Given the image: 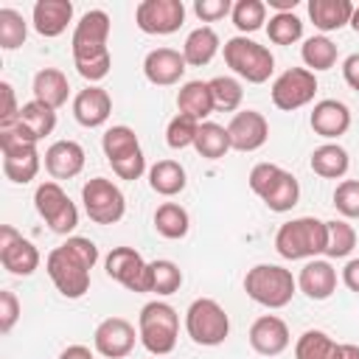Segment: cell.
Returning <instances> with one entry per match:
<instances>
[{
	"mask_svg": "<svg viewBox=\"0 0 359 359\" xmlns=\"http://www.w3.org/2000/svg\"><path fill=\"white\" fill-rule=\"evenodd\" d=\"M98 261V247L95 241L84 236H70L65 244L53 247L45 258V272L59 289L62 297L79 300L90 289V269Z\"/></svg>",
	"mask_w": 359,
	"mask_h": 359,
	"instance_id": "6da1fadb",
	"label": "cell"
},
{
	"mask_svg": "<svg viewBox=\"0 0 359 359\" xmlns=\"http://www.w3.org/2000/svg\"><path fill=\"white\" fill-rule=\"evenodd\" d=\"M107 39H109V17H107V11L93 8V11L81 14V20L73 28L70 50H73V65H76L79 76L87 79L90 84L107 79V73L112 67V56H109Z\"/></svg>",
	"mask_w": 359,
	"mask_h": 359,
	"instance_id": "7a4b0ae2",
	"label": "cell"
},
{
	"mask_svg": "<svg viewBox=\"0 0 359 359\" xmlns=\"http://www.w3.org/2000/svg\"><path fill=\"white\" fill-rule=\"evenodd\" d=\"M325 241H328L325 222L314 216H297L292 222H283L275 233V250L286 261H303V258L311 261L320 252L325 255Z\"/></svg>",
	"mask_w": 359,
	"mask_h": 359,
	"instance_id": "3957f363",
	"label": "cell"
},
{
	"mask_svg": "<svg viewBox=\"0 0 359 359\" xmlns=\"http://www.w3.org/2000/svg\"><path fill=\"white\" fill-rule=\"evenodd\" d=\"M250 188L272 213H286L300 199V182L292 171L275 165V163H255L247 177Z\"/></svg>",
	"mask_w": 359,
	"mask_h": 359,
	"instance_id": "277c9868",
	"label": "cell"
},
{
	"mask_svg": "<svg viewBox=\"0 0 359 359\" xmlns=\"http://www.w3.org/2000/svg\"><path fill=\"white\" fill-rule=\"evenodd\" d=\"M244 292L264 309H283L292 303L297 292V280L286 266L278 264H255L244 275Z\"/></svg>",
	"mask_w": 359,
	"mask_h": 359,
	"instance_id": "5b68a950",
	"label": "cell"
},
{
	"mask_svg": "<svg viewBox=\"0 0 359 359\" xmlns=\"http://www.w3.org/2000/svg\"><path fill=\"white\" fill-rule=\"evenodd\" d=\"M137 337L151 356H168L177 348V337H180L177 309L163 300L146 303L137 317Z\"/></svg>",
	"mask_w": 359,
	"mask_h": 359,
	"instance_id": "8992f818",
	"label": "cell"
},
{
	"mask_svg": "<svg viewBox=\"0 0 359 359\" xmlns=\"http://www.w3.org/2000/svg\"><path fill=\"white\" fill-rule=\"evenodd\" d=\"M222 53H224V65L250 84H264L275 70V56L269 53V48L258 45L250 36H230Z\"/></svg>",
	"mask_w": 359,
	"mask_h": 359,
	"instance_id": "52a82bcc",
	"label": "cell"
},
{
	"mask_svg": "<svg viewBox=\"0 0 359 359\" xmlns=\"http://www.w3.org/2000/svg\"><path fill=\"white\" fill-rule=\"evenodd\" d=\"M101 149L107 163L112 165V171L121 180H140V174L146 171V157L140 151L137 135L129 126H109L101 137Z\"/></svg>",
	"mask_w": 359,
	"mask_h": 359,
	"instance_id": "ba28073f",
	"label": "cell"
},
{
	"mask_svg": "<svg viewBox=\"0 0 359 359\" xmlns=\"http://www.w3.org/2000/svg\"><path fill=\"white\" fill-rule=\"evenodd\" d=\"M185 331L202 348H216L230 334V317L213 297H196L185 311Z\"/></svg>",
	"mask_w": 359,
	"mask_h": 359,
	"instance_id": "9c48e42d",
	"label": "cell"
},
{
	"mask_svg": "<svg viewBox=\"0 0 359 359\" xmlns=\"http://www.w3.org/2000/svg\"><path fill=\"white\" fill-rule=\"evenodd\" d=\"M81 202H84V213L95 224H115L126 213V196H123V191L112 180H107V177L87 180L81 185Z\"/></svg>",
	"mask_w": 359,
	"mask_h": 359,
	"instance_id": "30bf717a",
	"label": "cell"
},
{
	"mask_svg": "<svg viewBox=\"0 0 359 359\" xmlns=\"http://www.w3.org/2000/svg\"><path fill=\"white\" fill-rule=\"evenodd\" d=\"M34 208L45 219V224L59 236L73 233L79 224V210L59 182H39L34 191Z\"/></svg>",
	"mask_w": 359,
	"mask_h": 359,
	"instance_id": "8fae6325",
	"label": "cell"
},
{
	"mask_svg": "<svg viewBox=\"0 0 359 359\" xmlns=\"http://www.w3.org/2000/svg\"><path fill=\"white\" fill-rule=\"evenodd\" d=\"M317 76L306 67H289L272 81V104L283 112H294L314 101Z\"/></svg>",
	"mask_w": 359,
	"mask_h": 359,
	"instance_id": "7c38bea8",
	"label": "cell"
},
{
	"mask_svg": "<svg viewBox=\"0 0 359 359\" xmlns=\"http://www.w3.org/2000/svg\"><path fill=\"white\" fill-rule=\"evenodd\" d=\"M135 22L143 34L165 36L185 22V6L182 0H143L135 8Z\"/></svg>",
	"mask_w": 359,
	"mask_h": 359,
	"instance_id": "4fadbf2b",
	"label": "cell"
},
{
	"mask_svg": "<svg viewBox=\"0 0 359 359\" xmlns=\"http://www.w3.org/2000/svg\"><path fill=\"white\" fill-rule=\"evenodd\" d=\"M104 269L112 280H118L123 289L129 292H149V264L143 261V255L132 247H115L107 261H104Z\"/></svg>",
	"mask_w": 359,
	"mask_h": 359,
	"instance_id": "5bb4252c",
	"label": "cell"
},
{
	"mask_svg": "<svg viewBox=\"0 0 359 359\" xmlns=\"http://www.w3.org/2000/svg\"><path fill=\"white\" fill-rule=\"evenodd\" d=\"M0 264L11 275L28 278L39 269V250L28 238H22L11 224H3L0 227Z\"/></svg>",
	"mask_w": 359,
	"mask_h": 359,
	"instance_id": "9a60e30c",
	"label": "cell"
},
{
	"mask_svg": "<svg viewBox=\"0 0 359 359\" xmlns=\"http://www.w3.org/2000/svg\"><path fill=\"white\" fill-rule=\"evenodd\" d=\"M135 339H140L135 334V325L123 317H107L95 325V334H93V345L101 356L107 359H123L132 353L135 348Z\"/></svg>",
	"mask_w": 359,
	"mask_h": 359,
	"instance_id": "2e32d148",
	"label": "cell"
},
{
	"mask_svg": "<svg viewBox=\"0 0 359 359\" xmlns=\"http://www.w3.org/2000/svg\"><path fill=\"white\" fill-rule=\"evenodd\" d=\"M227 135H230V146L236 151H255L266 143L269 137V123L258 109H241L230 118L227 123Z\"/></svg>",
	"mask_w": 359,
	"mask_h": 359,
	"instance_id": "e0dca14e",
	"label": "cell"
},
{
	"mask_svg": "<svg viewBox=\"0 0 359 359\" xmlns=\"http://www.w3.org/2000/svg\"><path fill=\"white\" fill-rule=\"evenodd\" d=\"M250 345L255 353L261 356H278L289 348L292 337H289V325L278 317V314H264L250 325Z\"/></svg>",
	"mask_w": 359,
	"mask_h": 359,
	"instance_id": "ac0fdd59",
	"label": "cell"
},
{
	"mask_svg": "<svg viewBox=\"0 0 359 359\" xmlns=\"http://www.w3.org/2000/svg\"><path fill=\"white\" fill-rule=\"evenodd\" d=\"M112 115V98L104 87L98 84H90L84 90L76 93L73 98V118L84 126V129H98L109 121Z\"/></svg>",
	"mask_w": 359,
	"mask_h": 359,
	"instance_id": "d6986e66",
	"label": "cell"
},
{
	"mask_svg": "<svg viewBox=\"0 0 359 359\" xmlns=\"http://www.w3.org/2000/svg\"><path fill=\"white\" fill-rule=\"evenodd\" d=\"M185 56L174 48H154L143 59V76L157 87H171L185 76Z\"/></svg>",
	"mask_w": 359,
	"mask_h": 359,
	"instance_id": "ffe728a7",
	"label": "cell"
},
{
	"mask_svg": "<svg viewBox=\"0 0 359 359\" xmlns=\"http://www.w3.org/2000/svg\"><path fill=\"white\" fill-rule=\"evenodd\" d=\"M309 123H311L314 135H320L325 140H337L351 129V109L337 98H323L314 104Z\"/></svg>",
	"mask_w": 359,
	"mask_h": 359,
	"instance_id": "44dd1931",
	"label": "cell"
},
{
	"mask_svg": "<svg viewBox=\"0 0 359 359\" xmlns=\"http://www.w3.org/2000/svg\"><path fill=\"white\" fill-rule=\"evenodd\" d=\"M45 168L53 180H73L84 168V149L76 140H56L45 149Z\"/></svg>",
	"mask_w": 359,
	"mask_h": 359,
	"instance_id": "7402d4cb",
	"label": "cell"
},
{
	"mask_svg": "<svg viewBox=\"0 0 359 359\" xmlns=\"http://www.w3.org/2000/svg\"><path fill=\"white\" fill-rule=\"evenodd\" d=\"M297 286L309 300H328L337 292V269L331 266V261L311 258L303 264L297 275Z\"/></svg>",
	"mask_w": 359,
	"mask_h": 359,
	"instance_id": "603a6c76",
	"label": "cell"
},
{
	"mask_svg": "<svg viewBox=\"0 0 359 359\" xmlns=\"http://www.w3.org/2000/svg\"><path fill=\"white\" fill-rule=\"evenodd\" d=\"M34 31L45 39H53L65 34L67 22L73 20V3L70 0H36L34 3Z\"/></svg>",
	"mask_w": 359,
	"mask_h": 359,
	"instance_id": "cb8c5ba5",
	"label": "cell"
},
{
	"mask_svg": "<svg viewBox=\"0 0 359 359\" xmlns=\"http://www.w3.org/2000/svg\"><path fill=\"white\" fill-rule=\"evenodd\" d=\"M34 101L50 107V109H59L67 104V95H70V84H67V76L56 67H42L36 76H34Z\"/></svg>",
	"mask_w": 359,
	"mask_h": 359,
	"instance_id": "d4e9b609",
	"label": "cell"
},
{
	"mask_svg": "<svg viewBox=\"0 0 359 359\" xmlns=\"http://www.w3.org/2000/svg\"><path fill=\"white\" fill-rule=\"evenodd\" d=\"M309 17H311L314 28H320L323 34L339 31V28L351 25L353 3L351 0H309Z\"/></svg>",
	"mask_w": 359,
	"mask_h": 359,
	"instance_id": "484cf974",
	"label": "cell"
},
{
	"mask_svg": "<svg viewBox=\"0 0 359 359\" xmlns=\"http://www.w3.org/2000/svg\"><path fill=\"white\" fill-rule=\"evenodd\" d=\"M177 109H180V115H188V118L202 123L216 109L213 107V95H210V84L199 81V79L185 81L180 87V93H177Z\"/></svg>",
	"mask_w": 359,
	"mask_h": 359,
	"instance_id": "4316f807",
	"label": "cell"
},
{
	"mask_svg": "<svg viewBox=\"0 0 359 359\" xmlns=\"http://www.w3.org/2000/svg\"><path fill=\"white\" fill-rule=\"evenodd\" d=\"M3 174L17 185L31 182L39 174V151H36V146L3 149Z\"/></svg>",
	"mask_w": 359,
	"mask_h": 359,
	"instance_id": "83f0119b",
	"label": "cell"
},
{
	"mask_svg": "<svg viewBox=\"0 0 359 359\" xmlns=\"http://www.w3.org/2000/svg\"><path fill=\"white\" fill-rule=\"evenodd\" d=\"M219 34L210 28V25H199V28H194L188 36H185V42H182V56H185V65H191V67H202V65H208L216 53H219Z\"/></svg>",
	"mask_w": 359,
	"mask_h": 359,
	"instance_id": "f1b7e54d",
	"label": "cell"
},
{
	"mask_svg": "<svg viewBox=\"0 0 359 359\" xmlns=\"http://www.w3.org/2000/svg\"><path fill=\"white\" fill-rule=\"evenodd\" d=\"M309 165H311V171H314L317 177H323V180H339V177L348 174L351 157H348V151H345L339 143H323V146H317V149L311 151Z\"/></svg>",
	"mask_w": 359,
	"mask_h": 359,
	"instance_id": "f546056e",
	"label": "cell"
},
{
	"mask_svg": "<svg viewBox=\"0 0 359 359\" xmlns=\"http://www.w3.org/2000/svg\"><path fill=\"white\" fill-rule=\"evenodd\" d=\"M294 359H342V342H334L320 328H309L294 342Z\"/></svg>",
	"mask_w": 359,
	"mask_h": 359,
	"instance_id": "4dcf8cb0",
	"label": "cell"
},
{
	"mask_svg": "<svg viewBox=\"0 0 359 359\" xmlns=\"http://www.w3.org/2000/svg\"><path fill=\"white\" fill-rule=\"evenodd\" d=\"M185 168L177 160H157L149 168V188L160 196H177L185 191Z\"/></svg>",
	"mask_w": 359,
	"mask_h": 359,
	"instance_id": "1f68e13d",
	"label": "cell"
},
{
	"mask_svg": "<svg viewBox=\"0 0 359 359\" xmlns=\"http://www.w3.org/2000/svg\"><path fill=\"white\" fill-rule=\"evenodd\" d=\"M194 149L199 157L205 160H222L233 146H230V135H227V126L222 123H213V121H202L199 123V132H196V140H194Z\"/></svg>",
	"mask_w": 359,
	"mask_h": 359,
	"instance_id": "d6a6232c",
	"label": "cell"
},
{
	"mask_svg": "<svg viewBox=\"0 0 359 359\" xmlns=\"http://www.w3.org/2000/svg\"><path fill=\"white\" fill-rule=\"evenodd\" d=\"M154 230L163 236V238H185L188 230H191V216L182 205L177 202H163L157 210H154Z\"/></svg>",
	"mask_w": 359,
	"mask_h": 359,
	"instance_id": "836d02e7",
	"label": "cell"
},
{
	"mask_svg": "<svg viewBox=\"0 0 359 359\" xmlns=\"http://www.w3.org/2000/svg\"><path fill=\"white\" fill-rule=\"evenodd\" d=\"M300 59L306 65V70L317 73V70H331L337 65V45L325 36V34H317V36H309L300 48Z\"/></svg>",
	"mask_w": 359,
	"mask_h": 359,
	"instance_id": "e575fe53",
	"label": "cell"
},
{
	"mask_svg": "<svg viewBox=\"0 0 359 359\" xmlns=\"http://www.w3.org/2000/svg\"><path fill=\"white\" fill-rule=\"evenodd\" d=\"M180 286H182V269L174 261L157 258L149 264V292L165 297V294L180 292Z\"/></svg>",
	"mask_w": 359,
	"mask_h": 359,
	"instance_id": "d590c367",
	"label": "cell"
},
{
	"mask_svg": "<svg viewBox=\"0 0 359 359\" xmlns=\"http://www.w3.org/2000/svg\"><path fill=\"white\" fill-rule=\"evenodd\" d=\"M17 121H20L36 140H42V137H48V135L56 129V109L39 104V101H28V104L20 107V118H17Z\"/></svg>",
	"mask_w": 359,
	"mask_h": 359,
	"instance_id": "8d00e7d4",
	"label": "cell"
},
{
	"mask_svg": "<svg viewBox=\"0 0 359 359\" xmlns=\"http://www.w3.org/2000/svg\"><path fill=\"white\" fill-rule=\"evenodd\" d=\"M328 241H325V255L328 258H348L356 247V230L345 219H331L325 222Z\"/></svg>",
	"mask_w": 359,
	"mask_h": 359,
	"instance_id": "74e56055",
	"label": "cell"
},
{
	"mask_svg": "<svg viewBox=\"0 0 359 359\" xmlns=\"http://www.w3.org/2000/svg\"><path fill=\"white\" fill-rule=\"evenodd\" d=\"M230 17H233V25L241 31V36H247L266 22V3L264 0H236Z\"/></svg>",
	"mask_w": 359,
	"mask_h": 359,
	"instance_id": "f35d334b",
	"label": "cell"
},
{
	"mask_svg": "<svg viewBox=\"0 0 359 359\" xmlns=\"http://www.w3.org/2000/svg\"><path fill=\"white\" fill-rule=\"evenodd\" d=\"M210 84V95H213V107L219 112H236L241 107V98H244V90H241V81L233 79V76H216L208 81Z\"/></svg>",
	"mask_w": 359,
	"mask_h": 359,
	"instance_id": "ab89813d",
	"label": "cell"
},
{
	"mask_svg": "<svg viewBox=\"0 0 359 359\" xmlns=\"http://www.w3.org/2000/svg\"><path fill=\"white\" fill-rule=\"evenodd\" d=\"M266 34L275 45H294L303 36V20L294 11L272 14L269 22H266Z\"/></svg>",
	"mask_w": 359,
	"mask_h": 359,
	"instance_id": "60d3db41",
	"label": "cell"
},
{
	"mask_svg": "<svg viewBox=\"0 0 359 359\" xmlns=\"http://www.w3.org/2000/svg\"><path fill=\"white\" fill-rule=\"evenodd\" d=\"M28 36V22L14 8H0V48L17 50Z\"/></svg>",
	"mask_w": 359,
	"mask_h": 359,
	"instance_id": "b9f144b4",
	"label": "cell"
},
{
	"mask_svg": "<svg viewBox=\"0 0 359 359\" xmlns=\"http://www.w3.org/2000/svg\"><path fill=\"white\" fill-rule=\"evenodd\" d=\"M196 132H199V121H194V118L177 112V115L168 121V126H165V143H168L171 149H188V146H194Z\"/></svg>",
	"mask_w": 359,
	"mask_h": 359,
	"instance_id": "7bdbcfd3",
	"label": "cell"
},
{
	"mask_svg": "<svg viewBox=\"0 0 359 359\" xmlns=\"http://www.w3.org/2000/svg\"><path fill=\"white\" fill-rule=\"evenodd\" d=\"M334 208L345 219H359V180H342L334 188Z\"/></svg>",
	"mask_w": 359,
	"mask_h": 359,
	"instance_id": "ee69618b",
	"label": "cell"
},
{
	"mask_svg": "<svg viewBox=\"0 0 359 359\" xmlns=\"http://www.w3.org/2000/svg\"><path fill=\"white\" fill-rule=\"evenodd\" d=\"M17 320H20V300L11 289H3L0 292V334H8Z\"/></svg>",
	"mask_w": 359,
	"mask_h": 359,
	"instance_id": "f6af8a7d",
	"label": "cell"
},
{
	"mask_svg": "<svg viewBox=\"0 0 359 359\" xmlns=\"http://www.w3.org/2000/svg\"><path fill=\"white\" fill-rule=\"evenodd\" d=\"M230 11H233V3L230 0H196L194 3V14L202 22H216V20L227 17Z\"/></svg>",
	"mask_w": 359,
	"mask_h": 359,
	"instance_id": "bcb514c9",
	"label": "cell"
},
{
	"mask_svg": "<svg viewBox=\"0 0 359 359\" xmlns=\"http://www.w3.org/2000/svg\"><path fill=\"white\" fill-rule=\"evenodd\" d=\"M0 93H3V112H0V126H8L20 118V107H17V95L14 87L8 81H0Z\"/></svg>",
	"mask_w": 359,
	"mask_h": 359,
	"instance_id": "7dc6e473",
	"label": "cell"
},
{
	"mask_svg": "<svg viewBox=\"0 0 359 359\" xmlns=\"http://www.w3.org/2000/svg\"><path fill=\"white\" fill-rule=\"evenodd\" d=\"M342 79L351 90L359 93V53H351L345 62H342Z\"/></svg>",
	"mask_w": 359,
	"mask_h": 359,
	"instance_id": "c3c4849f",
	"label": "cell"
},
{
	"mask_svg": "<svg viewBox=\"0 0 359 359\" xmlns=\"http://www.w3.org/2000/svg\"><path fill=\"white\" fill-rule=\"evenodd\" d=\"M342 283L359 294V258H351L345 266H342Z\"/></svg>",
	"mask_w": 359,
	"mask_h": 359,
	"instance_id": "681fc988",
	"label": "cell"
},
{
	"mask_svg": "<svg viewBox=\"0 0 359 359\" xmlns=\"http://www.w3.org/2000/svg\"><path fill=\"white\" fill-rule=\"evenodd\" d=\"M59 359H95V356H93V351L87 345H67L59 353Z\"/></svg>",
	"mask_w": 359,
	"mask_h": 359,
	"instance_id": "f907efd6",
	"label": "cell"
},
{
	"mask_svg": "<svg viewBox=\"0 0 359 359\" xmlns=\"http://www.w3.org/2000/svg\"><path fill=\"white\" fill-rule=\"evenodd\" d=\"M342 359H359V345L342 342Z\"/></svg>",
	"mask_w": 359,
	"mask_h": 359,
	"instance_id": "816d5d0a",
	"label": "cell"
},
{
	"mask_svg": "<svg viewBox=\"0 0 359 359\" xmlns=\"http://www.w3.org/2000/svg\"><path fill=\"white\" fill-rule=\"evenodd\" d=\"M351 28L359 34V6H353V17H351Z\"/></svg>",
	"mask_w": 359,
	"mask_h": 359,
	"instance_id": "f5cc1de1",
	"label": "cell"
}]
</instances>
